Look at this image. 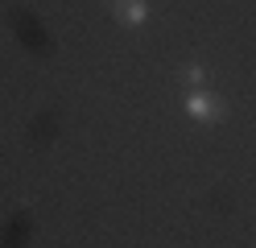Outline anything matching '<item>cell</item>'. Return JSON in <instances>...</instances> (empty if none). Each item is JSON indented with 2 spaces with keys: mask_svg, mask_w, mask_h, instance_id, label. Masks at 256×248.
Listing matches in <instances>:
<instances>
[{
  "mask_svg": "<svg viewBox=\"0 0 256 248\" xmlns=\"http://www.w3.org/2000/svg\"><path fill=\"white\" fill-rule=\"evenodd\" d=\"M186 112L194 116V120H211V116H215V104H211L202 91H194V95H190V104H186Z\"/></svg>",
  "mask_w": 256,
  "mask_h": 248,
  "instance_id": "6da1fadb",
  "label": "cell"
},
{
  "mask_svg": "<svg viewBox=\"0 0 256 248\" xmlns=\"http://www.w3.org/2000/svg\"><path fill=\"white\" fill-rule=\"evenodd\" d=\"M120 17L128 25H140L145 21V5H136V0H120Z\"/></svg>",
  "mask_w": 256,
  "mask_h": 248,
  "instance_id": "7a4b0ae2",
  "label": "cell"
}]
</instances>
